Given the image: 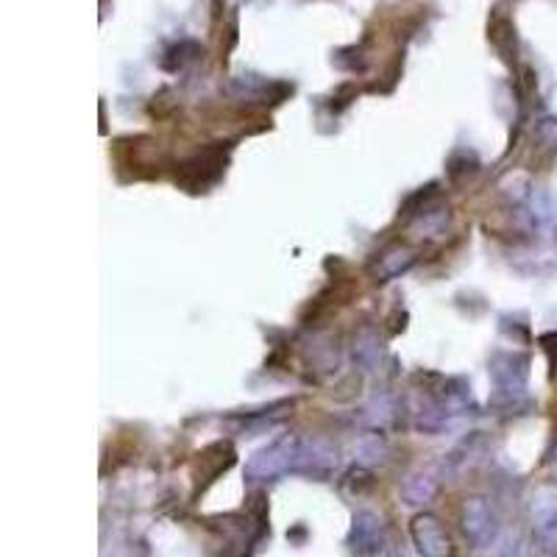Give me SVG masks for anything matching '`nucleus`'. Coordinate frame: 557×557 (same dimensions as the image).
Listing matches in <instances>:
<instances>
[{
    "label": "nucleus",
    "instance_id": "obj_6",
    "mask_svg": "<svg viewBox=\"0 0 557 557\" xmlns=\"http://www.w3.org/2000/svg\"><path fill=\"white\" fill-rule=\"evenodd\" d=\"M532 521L544 535L557 530V485L546 482L532 496Z\"/></svg>",
    "mask_w": 557,
    "mask_h": 557
},
{
    "label": "nucleus",
    "instance_id": "obj_2",
    "mask_svg": "<svg viewBox=\"0 0 557 557\" xmlns=\"http://www.w3.org/2000/svg\"><path fill=\"white\" fill-rule=\"evenodd\" d=\"M491 380L496 382V405L502 399L516 405L527 391V376H530V360L516 351H496L491 357Z\"/></svg>",
    "mask_w": 557,
    "mask_h": 557
},
{
    "label": "nucleus",
    "instance_id": "obj_5",
    "mask_svg": "<svg viewBox=\"0 0 557 557\" xmlns=\"http://www.w3.org/2000/svg\"><path fill=\"white\" fill-rule=\"evenodd\" d=\"M348 544L357 555H380L385 552V524L376 513L371 510H360L355 516V524L348 532Z\"/></svg>",
    "mask_w": 557,
    "mask_h": 557
},
{
    "label": "nucleus",
    "instance_id": "obj_10",
    "mask_svg": "<svg viewBox=\"0 0 557 557\" xmlns=\"http://www.w3.org/2000/svg\"><path fill=\"white\" fill-rule=\"evenodd\" d=\"M541 343H544L546 355H549V362H552V371H555V376H557V332L544 335L541 337Z\"/></svg>",
    "mask_w": 557,
    "mask_h": 557
},
{
    "label": "nucleus",
    "instance_id": "obj_8",
    "mask_svg": "<svg viewBox=\"0 0 557 557\" xmlns=\"http://www.w3.org/2000/svg\"><path fill=\"white\" fill-rule=\"evenodd\" d=\"M412 262H416V257H412L410 248L396 246V248H391V251L382 253L380 265H376V273H380V278H393V276H399V273H405Z\"/></svg>",
    "mask_w": 557,
    "mask_h": 557
},
{
    "label": "nucleus",
    "instance_id": "obj_7",
    "mask_svg": "<svg viewBox=\"0 0 557 557\" xmlns=\"http://www.w3.org/2000/svg\"><path fill=\"white\" fill-rule=\"evenodd\" d=\"M437 482L426 474H410L401 482V499L410 507H424L435 499Z\"/></svg>",
    "mask_w": 557,
    "mask_h": 557
},
{
    "label": "nucleus",
    "instance_id": "obj_3",
    "mask_svg": "<svg viewBox=\"0 0 557 557\" xmlns=\"http://www.w3.org/2000/svg\"><path fill=\"white\" fill-rule=\"evenodd\" d=\"M460 527L462 535H466L469 544L476 546V549L494 546L496 539H499V516H496V510L491 507V502L482 499V496H471V499L462 502Z\"/></svg>",
    "mask_w": 557,
    "mask_h": 557
},
{
    "label": "nucleus",
    "instance_id": "obj_9",
    "mask_svg": "<svg viewBox=\"0 0 557 557\" xmlns=\"http://www.w3.org/2000/svg\"><path fill=\"white\" fill-rule=\"evenodd\" d=\"M382 444L380 441H362L360 446H357V455H360V460H382Z\"/></svg>",
    "mask_w": 557,
    "mask_h": 557
},
{
    "label": "nucleus",
    "instance_id": "obj_11",
    "mask_svg": "<svg viewBox=\"0 0 557 557\" xmlns=\"http://www.w3.org/2000/svg\"><path fill=\"white\" fill-rule=\"evenodd\" d=\"M376 557H401V555H399V552H380Z\"/></svg>",
    "mask_w": 557,
    "mask_h": 557
},
{
    "label": "nucleus",
    "instance_id": "obj_1",
    "mask_svg": "<svg viewBox=\"0 0 557 557\" xmlns=\"http://www.w3.org/2000/svg\"><path fill=\"white\" fill-rule=\"evenodd\" d=\"M298 457H301V437L282 435L273 444L253 451L251 460L246 462V480L268 482L276 476H285L298 471Z\"/></svg>",
    "mask_w": 557,
    "mask_h": 557
},
{
    "label": "nucleus",
    "instance_id": "obj_4",
    "mask_svg": "<svg viewBox=\"0 0 557 557\" xmlns=\"http://www.w3.org/2000/svg\"><path fill=\"white\" fill-rule=\"evenodd\" d=\"M410 539L421 557H455L451 535L437 516L418 513L410 524Z\"/></svg>",
    "mask_w": 557,
    "mask_h": 557
}]
</instances>
